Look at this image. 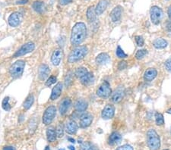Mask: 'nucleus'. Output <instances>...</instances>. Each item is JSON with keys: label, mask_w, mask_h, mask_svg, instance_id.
<instances>
[{"label": "nucleus", "mask_w": 171, "mask_h": 150, "mask_svg": "<svg viewBox=\"0 0 171 150\" xmlns=\"http://www.w3.org/2000/svg\"><path fill=\"white\" fill-rule=\"evenodd\" d=\"M87 36V27L82 22L76 23L71 33V43L73 45H79L85 41Z\"/></svg>", "instance_id": "f257e3e1"}, {"label": "nucleus", "mask_w": 171, "mask_h": 150, "mask_svg": "<svg viewBox=\"0 0 171 150\" xmlns=\"http://www.w3.org/2000/svg\"><path fill=\"white\" fill-rule=\"evenodd\" d=\"M87 53H88V48L86 46L81 45V46L76 47L69 54V56L68 58V61L69 63H75L76 61H80L82 58H85Z\"/></svg>", "instance_id": "f03ea898"}, {"label": "nucleus", "mask_w": 171, "mask_h": 150, "mask_svg": "<svg viewBox=\"0 0 171 150\" xmlns=\"http://www.w3.org/2000/svg\"><path fill=\"white\" fill-rule=\"evenodd\" d=\"M147 143L151 150H158L160 148V137L154 129H150L147 132Z\"/></svg>", "instance_id": "7ed1b4c3"}, {"label": "nucleus", "mask_w": 171, "mask_h": 150, "mask_svg": "<svg viewBox=\"0 0 171 150\" xmlns=\"http://www.w3.org/2000/svg\"><path fill=\"white\" fill-rule=\"evenodd\" d=\"M24 67H25V61H24L18 60V61H15L9 68V72L11 77L14 78H18V77H21L24 72Z\"/></svg>", "instance_id": "20e7f679"}, {"label": "nucleus", "mask_w": 171, "mask_h": 150, "mask_svg": "<svg viewBox=\"0 0 171 150\" xmlns=\"http://www.w3.org/2000/svg\"><path fill=\"white\" fill-rule=\"evenodd\" d=\"M56 114V108L54 105H50L49 106L47 109L45 110L43 115V122L45 125H49L52 123L53 120L55 117Z\"/></svg>", "instance_id": "39448f33"}, {"label": "nucleus", "mask_w": 171, "mask_h": 150, "mask_svg": "<svg viewBox=\"0 0 171 150\" xmlns=\"http://www.w3.org/2000/svg\"><path fill=\"white\" fill-rule=\"evenodd\" d=\"M35 48V44L33 42H29L25 43L24 45H22L18 50L16 53L14 55V57H20L23 56L24 55L30 53V52H33Z\"/></svg>", "instance_id": "423d86ee"}, {"label": "nucleus", "mask_w": 171, "mask_h": 150, "mask_svg": "<svg viewBox=\"0 0 171 150\" xmlns=\"http://www.w3.org/2000/svg\"><path fill=\"white\" fill-rule=\"evenodd\" d=\"M112 90L108 82L105 81L101 85L97 91V95L103 98H107L111 95Z\"/></svg>", "instance_id": "0eeeda50"}, {"label": "nucleus", "mask_w": 171, "mask_h": 150, "mask_svg": "<svg viewBox=\"0 0 171 150\" xmlns=\"http://www.w3.org/2000/svg\"><path fill=\"white\" fill-rule=\"evenodd\" d=\"M150 14H151V20L154 24H158L160 22L161 17L163 16V11L160 8L157 6L151 7L150 10Z\"/></svg>", "instance_id": "6e6552de"}, {"label": "nucleus", "mask_w": 171, "mask_h": 150, "mask_svg": "<svg viewBox=\"0 0 171 150\" xmlns=\"http://www.w3.org/2000/svg\"><path fill=\"white\" fill-rule=\"evenodd\" d=\"M21 18H22L21 14L19 12L11 13L8 19V24H9L11 27H18V26L20 24L21 21Z\"/></svg>", "instance_id": "1a4fd4ad"}, {"label": "nucleus", "mask_w": 171, "mask_h": 150, "mask_svg": "<svg viewBox=\"0 0 171 150\" xmlns=\"http://www.w3.org/2000/svg\"><path fill=\"white\" fill-rule=\"evenodd\" d=\"M93 121V116L90 113H85L80 117L79 123L82 128H86L89 127Z\"/></svg>", "instance_id": "9d476101"}, {"label": "nucleus", "mask_w": 171, "mask_h": 150, "mask_svg": "<svg viewBox=\"0 0 171 150\" xmlns=\"http://www.w3.org/2000/svg\"><path fill=\"white\" fill-rule=\"evenodd\" d=\"M115 114V108L113 105H106L102 111V117L104 119H110L114 116Z\"/></svg>", "instance_id": "9b49d317"}, {"label": "nucleus", "mask_w": 171, "mask_h": 150, "mask_svg": "<svg viewBox=\"0 0 171 150\" xmlns=\"http://www.w3.org/2000/svg\"><path fill=\"white\" fill-rule=\"evenodd\" d=\"M50 70L49 68L48 65L45 64H43L40 66L39 70H38V77L40 80H45L49 77Z\"/></svg>", "instance_id": "f8f14e48"}, {"label": "nucleus", "mask_w": 171, "mask_h": 150, "mask_svg": "<svg viewBox=\"0 0 171 150\" xmlns=\"http://www.w3.org/2000/svg\"><path fill=\"white\" fill-rule=\"evenodd\" d=\"M122 13H123V8L120 5H117V6L115 7L112 11L110 12V18H111L112 21L116 22L119 21L121 18V16H122Z\"/></svg>", "instance_id": "ddd939ff"}, {"label": "nucleus", "mask_w": 171, "mask_h": 150, "mask_svg": "<svg viewBox=\"0 0 171 150\" xmlns=\"http://www.w3.org/2000/svg\"><path fill=\"white\" fill-rule=\"evenodd\" d=\"M63 50L61 48H57L53 53L52 57H51V61H52L53 64L55 66L59 65L61 62L62 58H63Z\"/></svg>", "instance_id": "4468645a"}, {"label": "nucleus", "mask_w": 171, "mask_h": 150, "mask_svg": "<svg viewBox=\"0 0 171 150\" xmlns=\"http://www.w3.org/2000/svg\"><path fill=\"white\" fill-rule=\"evenodd\" d=\"M78 124L75 120H69V122H67L66 125V133H69V134H75V133L77 132L78 130Z\"/></svg>", "instance_id": "2eb2a0df"}, {"label": "nucleus", "mask_w": 171, "mask_h": 150, "mask_svg": "<svg viewBox=\"0 0 171 150\" xmlns=\"http://www.w3.org/2000/svg\"><path fill=\"white\" fill-rule=\"evenodd\" d=\"M71 104H72V101L69 98H66L63 100L60 105V112L61 114H65L67 111L69 110V108H70Z\"/></svg>", "instance_id": "dca6fc26"}, {"label": "nucleus", "mask_w": 171, "mask_h": 150, "mask_svg": "<svg viewBox=\"0 0 171 150\" xmlns=\"http://www.w3.org/2000/svg\"><path fill=\"white\" fill-rule=\"evenodd\" d=\"M62 91H63V84L62 83H58L55 86L53 87V89H52V93L50 95V99L51 100H56L60 96L62 93Z\"/></svg>", "instance_id": "f3484780"}, {"label": "nucleus", "mask_w": 171, "mask_h": 150, "mask_svg": "<svg viewBox=\"0 0 171 150\" xmlns=\"http://www.w3.org/2000/svg\"><path fill=\"white\" fill-rule=\"evenodd\" d=\"M157 75V71L156 69L154 68H148L145 70L144 74V80L147 81H151V80H154Z\"/></svg>", "instance_id": "a211bd4d"}, {"label": "nucleus", "mask_w": 171, "mask_h": 150, "mask_svg": "<svg viewBox=\"0 0 171 150\" xmlns=\"http://www.w3.org/2000/svg\"><path fill=\"white\" fill-rule=\"evenodd\" d=\"M108 3V0H101L98 2V4L97 5V7L95 8V12L97 14V15H100V14H101L105 11L106 8H107Z\"/></svg>", "instance_id": "6ab92c4d"}, {"label": "nucleus", "mask_w": 171, "mask_h": 150, "mask_svg": "<svg viewBox=\"0 0 171 150\" xmlns=\"http://www.w3.org/2000/svg\"><path fill=\"white\" fill-rule=\"evenodd\" d=\"M110 55L107 53H104V52L99 54V55L96 57V63L97 64H101V65L107 64V63H108L110 61Z\"/></svg>", "instance_id": "aec40b11"}, {"label": "nucleus", "mask_w": 171, "mask_h": 150, "mask_svg": "<svg viewBox=\"0 0 171 150\" xmlns=\"http://www.w3.org/2000/svg\"><path fill=\"white\" fill-rule=\"evenodd\" d=\"M121 140H122V136L120 133L118 132H113L109 137V144L112 145H116V144H119Z\"/></svg>", "instance_id": "412c9836"}, {"label": "nucleus", "mask_w": 171, "mask_h": 150, "mask_svg": "<svg viewBox=\"0 0 171 150\" xmlns=\"http://www.w3.org/2000/svg\"><path fill=\"white\" fill-rule=\"evenodd\" d=\"M123 96H124V91L123 89H118L112 95L111 99L114 103H119V102H121V100L123 99Z\"/></svg>", "instance_id": "4be33fe9"}, {"label": "nucleus", "mask_w": 171, "mask_h": 150, "mask_svg": "<svg viewBox=\"0 0 171 150\" xmlns=\"http://www.w3.org/2000/svg\"><path fill=\"white\" fill-rule=\"evenodd\" d=\"M87 17L90 23H94L97 20V14L94 6H90L87 10Z\"/></svg>", "instance_id": "5701e85b"}, {"label": "nucleus", "mask_w": 171, "mask_h": 150, "mask_svg": "<svg viewBox=\"0 0 171 150\" xmlns=\"http://www.w3.org/2000/svg\"><path fill=\"white\" fill-rule=\"evenodd\" d=\"M76 110L79 112L85 111L88 108V102L84 99H79L75 105Z\"/></svg>", "instance_id": "b1692460"}, {"label": "nucleus", "mask_w": 171, "mask_h": 150, "mask_svg": "<svg viewBox=\"0 0 171 150\" xmlns=\"http://www.w3.org/2000/svg\"><path fill=\"white\" fill-rule=\"evenodd\" d=\"M47 140L50 142H55L56 139V130H54V128L53 127H49L47 130Z\"/></svg>", "instance_id": "393cba45"}, {"label": "nucleus", "mask_w": 171, "mask_h": 150, "mask_svg": "<svg viewBox=\"0 0 171 150\" xmlns=\"http://www.w3.org/2000/svg\"><path fill=\"white\" fill-rule=\"evenodd\" d=\"M44 6H45V5H44V2H42V1H35V2H34L33 4H32V8H33V9L36 12L39 13V14L43 13L44 9Z\"/></svg>", "instance_id": "a878e982"}, {"label": "nucleus", "mask_w": 171, "mask_h": 150, "mask_svg": "<svg viewBox=\"0 0 171 150\" xmlns=\"http://www.w3.org/2000/svg\"><path fill=\"white\" fill-rule=\"evenodd\" d=\"M88 73H89V71L88 70V69L84 67H80L76 69V76L78 78L81 80V79H82L83 77H85Z\"/></svg>", "instance_id": "bb28decb"}, {"label": "nucleus", "mask_w": 171, "mask_h": 150, "mask_svg": "<svg viewBox=\"0 0 171 150\" xmlns=\"http://www.w3.org/2000/svg\"><path fill=\"white\" fill-rule=\"evenodd\" d=\"M153 45L156 48H163L167 45V42L165 39L160 38V39H155L153 42Z\"/></svg>", "instance_id": "cd10ccee"}, {"label": "nucleus", "mask_w": 171, "mask_h": 150, "mask_svg": "<svg viewBox=\"0 0 171 150\" xmlns=\"http://www.w3.org/2000/svg\"><path fill=\"white\" fill-rule=\"evenodd\" d=\"M34 95H32V94H30V95L27 97V98L25 99L24 102L23 104L24 108H25L26 110L29 109L34 104Z\"/></svg>", "instance_id": "c85d7f7f"}, {"label": "nucleus", "mask_w": 171, "mask_h": 150, "mask_svg": "<svg viewBox=\"0 0 171 150\" xmlns=\"http://www.w3.org/2000/svg\"><path fill=\"white\" fill-rule=\"evenodd\" d=\"M80 80L84 85H89L91 83H92L93 81H94V76H93L92 73L89 72L85 77L81 79Z\"/></svg>", "instance_id": "c756f323"}, {"label": "nucleus", "mask_w": 171, "mask_h": 150, "mask_svg": "<svg viewBox=\"0 0 171 150\" xmlns=\"http://www.w3.org/2000/svg\"><path fill=\"white\" fill-rule=\"evenodd\" d=\"M80 150H96V148L91 142H85L81 144Z\"/></svg>", "instance_id": "7c9ffc66"}, {"label": "nucleus", "mask_w": 171, "mask_h": 150, "mask_svg": "<svg viewBox=\"0 0 171 150\" xmlns=\"http://www.w3.org/2000/svg\"><path fill=\"white\" fill-rule=\"evenodd\" d=\"M64 126L62 123H59L56 128V133L57 137L61 138L64 136Z\"/></svg>", "instance_id": "2f4dec72"}, {"label": "nucleus", "mask_w": 171, "mask_h": 150, "mask_svg": "<svg viewBox=\"0 0 171 150\" xmlns=\"http://www.w3.org/2000/svg\"><path fill=\"white\" fill-rule=\"evenodd\" d=\"M2 108H3L4 110L5 111H10L11 110V105L9 104V97H5L3 100H2Z\"/></svg>", "instance_id": "473e14b6"}, {"label": "nucleus", "mask_w": 171, "mask_h": 150, "mask_svg": "<svg viewBox=\"0 0 171 150\" xmlns=\"http://www.w3.org/2000/svg\"><path fill=\"white\" fill-rule=\"evenodd\" d=\"M155 120H156V123L159 126L160 125H163L164 123V119H163V114H160V113L157 112L155 114Z\"/></svg>", "instance_id": "72a5a7b5"}, {"label": "nucleus", "mask_w": 171, "mask_h": 150, "mask_svg": "<svg viewBox=\"0 0 171 150\" xmlns=\"http://www.w3.org/2000/svg\"><path fill=\"white\" fill-rule=\"evenodd\" d=\"M116 53V55H117L118 58H125L127 57V55L125 53L124 51L121 48L120 46L117 47Z\"/></svg>", "instance_id": "f704fd0d"}, {"label": "nucleus", "mask_w": 171, "mask_h": 150, "mask_svg": "<svg viewBox=\"0 0 171 150\" xmlns=\"http://www.w3.org/2000/svg\"><path fill=\"white\" fill-rule=\"evenodd\" d=\"M147 53H148V51L146 49H140L136 52L135 57H136L137 59H141L147 55Z\"/></svg>", "instance_id": "c9c22d12"}, {"label": "nucleus", "mask_w": 171, "mask_h": 150, "mask_svg": "<svg viewBox=\"0 0 171 150\" xmlns=\"http://www.w3.org/2000/svg\"><path fill=\"white\" fill-rule=\"evenodd\" d=\"M56 82V77H54V76H51L48 78L47 81L46 82V85L47 86H51L52 84L55 83Z\"/></svg>", "instance_id": "e433bc0d"}, {"label": "nucleus", "mask_w": 171, "mask_h": 150, "mask_svg": "<svg viewBox=\"0 0 171 150\" xmlns=\"http://www.w3.org/2000/svg\"><path fill=\"white\" fill-rule=\"evenodd\" d=\"M135 41H136V43L138 46H142L144 45V39L141 37V36H136L135 37Z\"/></svg>", "instance_id": "4c0bfd02"}, {"label": "nucleus", "mask_w": 171, "mask_h": 150, "mask_svg": "<svg viewBox=\"0 0 171 150\" xmlns=\"http://www.w3.org/2000/svg\"><path fill=\"white\" fill-rule=\"evenodd\" d=\"M116 150H133V148L130 145H127L126 144V145H123L122 146L119 147Z\"/></svg>", "instance_id": "58836bf2"}, {"label": "nucleus", "mask_w": 171, "mask_h": 150, "mask_svg": "<svg viewBox=\"0 0 171 150\" xmlns=\"http://www.w3.org/2000/svg\"><path fill=\"white\" fill-rule=\"evenodd\" d=\"M72 75L71 74H67V77L66 78V81H65V83H66V86H69V85L72 83Z\"/></svg>", "instance_id": "ea45409f"}, {"label": "nucleus", "mask_w": 171, "mask_h": 150, "mask_svg": "<svg viewBox=\"0 0 171 150\" xmlns=\"http://www.w3.org/2000/svg\"><path fill=\"white\" fill-rule=\"evenodd\" d=\"M126 67H127V63L125 61H120V62L119 63V65H118V68H119V70H123V69L126 68Z\"/></svg>", "instance_id": "a19ab883"}, {"label": "nucleus", "mask_w": 171, "mask_h": 150, "mask_svg": "<svg viewBox=\"0 0 171 150\" xmlns=\"http://www.w3.org/2000/svg\"><path fill=\"white\" fill-rule=\"evenodd\" d=\"M73 0H59V3L61 5H66L71 3Z\"/></svg>", "instance_id": "79ce46f5"}, {"label": "nucleus", "mask_w": 171, "mask_h": 150, "mask_svg": "<svg viewBox=\"0 0 171 150\" xmlns=\"http://www.w3.org/2000/svg\"><path fill=\"white\" fill-rule=\"evenodd\" d=\"M165 66H166V68L169 71H171V58H169V59L165 62Z\"/></svg>", "instance_id": "37998d69"}, {"label": "nucleus", "mask_w": 171, "mask_h": 150, "mask_svg": "<svg viewBox=\"0 0 171 150\" xmlns=\"http://www.w3.org/2000/svg\"><path fill=\"white\" fill-rule=\"evenodd\" d=\"M27 2H28V0H18V1L16 2V4H18V5H23V4L27 3Z\"/></svg>", "instance_id": "c03bdc74"}, {"label": "nucleus", "mask_w": 171, "mask_h": 150, "mask_svg": "<svg viewBox=\"0 0 171 150\" xmlns=\"http://www.w3.org/2000/svg\"><path fill=\"white\" fill-rule=\"evenodd\" d=\"M166 29H167L168 31L171 32V20L167 22V23H166Z\"/></svg>", "instance_id": "a18cd8bd"}, {"label": "nucleus", "mask_w": 171, "mask_h": 150, "mask_svg": "<svg viewBox=\"0 0 171 150\" xmlns=\"http://www.w3.org/2000/svg\"><path fill=\"white\" fill-rule=\"evenodd\" d=\"M3 150H15V148L12 146H5L3 148Z\"/></svg>", "instance_id": "49530a36"}, {"label": "nucleus", "mask_w": 171, "mask_h": 150, "mask_svg": "<svg viewBox=\"0 0 171 150\" xmlns=\"http://www.w3.org/2000/svg\"><path fill=\"white\" fill-rule=\"evenodd\" d=\"M167 13H168V16H169V18L171 20V5L168 8Z\"/></svg>", "instance_id": "de8ad7c7"}, {"label": "nucleus", "mask_w": 171, "mask_h": 150, "mask_svg": "<svg viewBox=\"0 0 171 150\" xmlns=\"http://www.w3.org/2000/svg\"><path fill=\"white\" fill-rule=\"evenodd\" d=\"M68 139H69V141H70L71 142H72V143H75V142H76V140H75L73 138H69Z\"/></svg>", "instance_id": "09e8293b"}, {"label": "nucleus", "mask_w": 171, "mask_h": 150, "mask_svg": "<svg viewBox=\"0 0 171 150\" xmlns=\"http://www.w3.org/2000/svg\"><path fill=\"white\" fill-rule=\"evenodd\" d=\"M68 148H69V150H76V148H75V147L73 146V145H69Z\"/></svg>", "instance_id": "8fccbe9b"}, {"label": "nucleus", "mask_w": 171, "mask_h": 150, "mask_svg": "<svg viewBox=\"0 0 171 150\" xmlns=\"http://www.w3.org/2000/svg\"><path fill=\"white\" fill-rule=\"evenodd\" d=\"M166 112H167L168 114H171V108H169V109H168Z\"/></svg>", "instance_id": "3c124183"}, {"label": "nucleus", "mask_w": 171, "mask_h": 150, "mask_svg": "<svg viewBox=\"0 0 171 150\" xmlns=\"http://www.w3.org/2000/svg\"><path fill=\"white\" fill-rule=\"evenodd\" d=\"M45 150H50V147H49V146H46Z\"/></svg>", "instance_id": "603ef678"}, {"label": "nucleus", "mask_w": 171, "mask_h": 150, "mask_svg": "<svg viewBox=\"0 0 171 150\" xmlns=\"http://www.w3.org/2000/svg\"><path fill=\"white\" fill-rule=\"evenodd\" d=\"M59 150H66V149H65V148H60Z\"/></svg>", "instance_id": "864d4df0"}, {"label": "nucleus", "mask_w": 171, "mask_h": 150, "mask_svg": "<svg viewBox=\"0 0 171 150\" xmlns=\"http://www.w3.org/2000/svg\"><path fill=\"white\" fill-rule=\"evenodd\" d=\"M164 150H168V149H164Z\"/></svg>", "instance_id": "5fc2aeb1"}]
</instances>
